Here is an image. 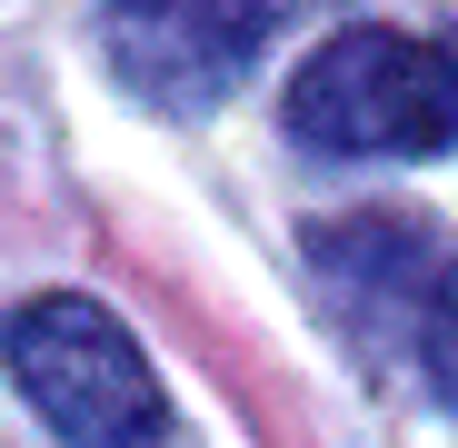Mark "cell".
<instances>
[{"mask_svg":"<svg viewBox=\"0 0 458 448\" xmlns=\"http://www.w3.org/2000/svg\"><path fill=\"white\" fill-rule=\"evenodd\" d=\"M289 130L329 160H428L458 149V50L419 30H339L299 60Z\"/></svg>","mask_w":458,"mask_h":448,"instance_id":"6da1fadb","label":"cell"},{"mask_svg":"<svg viewBox=\"0 0 458 448\" xmlns=\"http://www.w3.org/2000/svg\"><path fill=\"white\" fill-rule=\"evenodd\" d=\"M11 389L70 438V448H160L170 438V389L140 359V339L81 289H40L0 329Z\"/></svg>","mask_w":458,"mask_h":448,"instance_id":"7a4b0ae2","label":"cell"},{"mask_svg":"<svg viewBox=\"0 0 458 448\" xmlns=\"http://www.w3.org/2000/svg\"><path fill=\"white\" fill-rule=\"evenodd\" d=\"M269 11H209V0H120V11H100V50L110 70L160 100V110H199L219 100L240 70L269 50Z\"/></svg>","mask_w":458,"mask_h":448,"instance_id":"3957f363","label":"cell"},{"mask_svg":"<svg viewBox=\"0 0 458 448\" xmlns=\"http://www.w3.org/2000/svg\"><path fill=\"white\" fill-rule=\"evenodd\" d=\"M310 259L329 279H349L369 309H419L428 299V240L409 230V219H378V209L329 219V230H310Z\"/></svg>","mask_w":458,"mask_h":448,"instance_id":"277c9868","label":"cell"},{"mask_svg":"<svg viewBox=\"0 0 458 448\" xmlns=\"http://www.w3.org/2000/svg\"><path fill=\"white\" fill-rule=\"evenodd\" d=\"M419 368H428V389L458 409V259L428 279V299H419Z\"/></svg>","mask_w":458,"mask_h":448,"instance_id":"5b68a950","label":"cell"}]
</instances>
